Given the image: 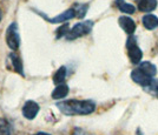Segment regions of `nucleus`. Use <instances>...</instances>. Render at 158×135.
<instances>
[{"instance_id": "obj_5", "label": "nucleus", "mask_w": 158, "mask_h": 135, "mask_svg": "<svg viewBox=\"0 0 158 135\" xmlns=\"http://www.w3.org/2000/svg\"><path fill=\"white\" fill-rule=\"evenodd\" d=\"M39 108H40L39 105L35 102V101L28 100L23 106L21 113H23V115H24L25 119H27V120H33V119H35V116L38 115Z\"/></svg>"}, {"instance_id": "obj_14", "label": "nucleus", "mask_w": 158, "mask_h": 135, "mask_svg": "<svg viewBox=\"0 0 158 135\" xmlns=\"http://www.w3.org/2000/svg\"><path fill=\"white\" fill-rule=\"evenodd\" d=\"M143 25L148 30H155L158 26V18L152 14H146L143 17Z\"/></svg>"}, {"instance_id": "obj_13", "label": "nucleus", "mask_w": 158, "mask_h": 135, "mask_svg": "<svg viewBox=\"0 0 158 135\" xmlns=\"http://www.w3.org/2000/svg\"><path fill=\"white\" fill-rule=\"evenodd\" d=\"M66 75H67V71H66V67L65 66H61L59 67L56 73H54V75H53V82L57 85H61L64 84V81H65L66 79Z\"/></svg>"}, {"instance_id": "obj_6", "label": "nucleus", "mask_w": 158, "mask_h": 135, "mask_svg": "<svg viewBox=\"0 0 158 135\" xmlns=\"http://www.w3.org/2000/svg\"><path fill=\"white\" fill-rule=\"evenodd\" d=\"M131 79L136 82V84L140 85V86H143V87L149 86L150 82L152 81V77H150L149 75H146L144 72H142L139 68H136V69L132 71Z\"/></svg>"}, {"instance_id": "obj_16", "label": "nucleus", "mask_w": 158, "mask_h": 135, "mask_svg": "<svg viewBox=\"0 0 158 135\" xmlns=\"http://www.w3.org/2000/svg\"><path fill=\"white\" fill-rule=\"evenodd\" d=\"M72 8L76 12V17L79 19H83L85 17L87 10H89V5L87 4H74Z\"/></svg>"}, {"instance_id": "obj_4", "label": "nucleus", "mask_w": 158, "mask_h": 135, "mask_svg": "<svg viewBox=\"0 0 158 135\" xmlns=\"http://www.w3.org/2000/svg\"><path fill=\"white\" fill-rule=\"evenodd\" d=\"M6 42H7V46L12 51H17L20 47V35H19V31H18L17 22H12L11 25L7 27Z\"/></svg>"}, {"instance_id": "obj_7", "label": "nucleus", "mask_w": 158, "mask_h": 135, "mask_svg": "<svg viewBox=\"0 0 158 135\" xmlns=\"http://www.w3.org/2000/svg\"><path fill=\"white\" fill-rule=\"evenodd\" d=\"M74 17H76V12H74V10L71 7V8L64 11L63 13H60L59 15L54 17V18H46V19L50 22H52V24H63V22H66L69 20L73 19Z\"/></svg>"}, {"instance_id": "obj_8", "label": "nucleus", "mask_w": 158, "mask_h": 135, "mask_svg": "<svg viewBox=\"0 0 158 135\" xmlns=\"http://www.w3.org/2000/svg\"><path fill=\"white\" fill-rule=\"evenodd\" d=\"M119 22V26L125 31L129 35H132L135 31H136V24H135V21L130 18V17H125V15H123V17H120L118 20Z\"/></svg>"}, {"instance_id": "obj_22", "label": "nucleus", "mask_w": 158, "mask_h": 135, "mask_svg": "<svg viewBox=\"0 0 158 135\" xmlns=\"http://www.w3.org/2000/svg\"><path fill=\"white\" fill-rule=\"evenodd\" d=\"M1 18H2V12H1V10H0V21H1Z\"/></svg>"}, {"instance_id": "obj_15", "label": "nucleus", "mask_w": 158, "mask_h": 135, "mask_svg": "<svg viewBox=\"0 0 158 135\" xmlns=\"http://www.w3.org/2000/svg\"><path fill=\"white\" fill-rule=\"evenodd\" d=\"M116 5H117V7L119 8L120 12L126 13V14H132V13H135V11H136V8H135L133 5L127 4L124 0H116Z\"/></svg>"}, {"instance_id": "obj_21", "label": "nucleus", "mask_w": 158, "mask_h": 135, "mask_svg": "<svg viewBox=\"0 0 158 135\" xmlns=\"http://www.w3.org/2000/svg\"><path fill=\"white\" fill-rule=\"evenodd\" d=\"M33 135H51V134L45 133V132H38V133H35V134H33Z\"/></svg>"}, {"instance_id": "obj_9", "label": "nucleus", "mask_w": 158, "mask_h": 135, "mask_svg": "<svg viewBox=\"0 0 158 135\" xmlns=\"http://www.w3.org/2000/svg\"><path fill=\"white\" fill-rule=\"evenodd\" d=\"M8 59H10V62L12 65L13 71L24 77V66H23L21 59H20L17 54H14V53H11V54L8 55Z\"/></svg>"}, {"instance_id": "obj_19", "label": "nucleus", "mask_w": 158, "mask_h": 135, "mask_svg": "<svg viewBox=\"0 0 158 135\" xmlns=\"http://www.w3.org/2000/svg\"><path fill=\"white\" fill-rule=\"evenodd\" d=\"M0 135H11V125L5 119L0 120Z\"/></svg>"}, {"instance_id": "obj_3", "label": "nucleus", "mask_w": 158, "mask_h": 135, "mask_svg": "<svg viewBox=\"0 0 158 135\" xmlns=\"http://www.w3.org/2000/svg\"><path fill=\"white\" fill-rule=\"evenodd\" d=\"M126 48H127V55L132 64L138 65L142 62L143 53L137 46V38L135 35H129V39L126 41Z\"/></svg>"}, {"instance_id": "obj_18", "label": "nucleus", "mask_w": 158, "mask_h": 135, "mask_svg": "<svg viewBox=\"0 0 158 135\" xmlns=\"http://www.w3.org/2000/svg\"><path fill=\"white\" fill-rule=\"evenodd\" d=\"M70 32V26L69 24H63V25L60 26L59 28L56 31V38L57 39H60L63 38V37H66L67 34Z\"/></svg>"}, {"instance_id": "obj_2", "label": "nucleus", "mask_w": 158, "mask_h": 135, "mask_svg": "<svg viewBox=\"0 0 158 135\" xmlns=\"http://www.w3.org/2000/svg\"><path fill=\"white\" fill-rule=\"evenodd\" d=\"M92 27H93V21H91V20L78 22V24H76L70 30L69 34L66 35V39L67 40H74V39H78L80 37L87 35L89 33L92 31Z\"/></svg>"}, {"instance_id": "obj_17", "label": "nucleus", "mask_w": 158, "mask_h": 135, "mask_svg": "<svg viewBox=\"0 0 158 135\" xmlns=\"http://www.w3.org/2000/svg\"><path fill=\"white\" fill-rule=\"evenodd\" d=\"M144 89L146 90L148 93H150V94L158 97V79H152V81L150 82V85L144 87Z\"/></svg>"}, {"instance_id": "obj_12", "label": "nucleus", "mask_w": 158, "mask_h": 135, "mask_svg": "<svg viewBox=\"0 0 158 135\" xmlns=\"http://www.w3.org/2000/svg\"><path fill=\"white\" fill-rule=\"evenodd\" d=\"M157 7V0H139L138 8L142 12H151Z\"/></svg>"}, {"instance_id": "obj_1", "label": "nucleus", "mask_w": 158, "mask_h": 135, "mask_svg": "<svg viewBox=\"0 0 158 135\" xmlns=\"http://www.w3.org/2000/svg\"><path fill=\"white\" fill-rule=\"evenodd\" d=\"M58 109L67 116L73 115H89L94 112L96 109V103L92 100H63L57 102Z\"/></svg>"}, {"instance_id": "obj_20", "label": "nucleus", "mask_w": 158, "mask_h": 135, "mask_svg": "<svg viewBox=\"0 0 158 135\" xmlns=\"http://www.w3.org/2000/svg\"><path fill=\"white\" fill-rule=\"evenodd\" d=\"M72 135H92V134H89L87 132H85V130H83V129L80 128H76L73 130Z\"/></svg>"}, {"instance_id": "obj_11", "label": "nucleus", "mask_w": 158, "mask_h": 135, "mask_svg": "<svg viewBox=\"0 0 158 135\" xmlns=\"http://www.w3.org/2000/svg\"><path fill=\"white\" fill-rule=\"evenodd\" d=\"M138 68L142 72H144L145 74L149 75L150 77H153L157 74V67L153 64H151L150 61H143V62H140Z\"/></svg>"}, {"instance_id": "obj_10", "label": "nucleus", "mask_w": 158, "mask_h": 135, "mask_svg": "<svg viewBox=\"0 0 158 135\" xmlns=\"http://www.w3.org/2000/svg\"><path fill=\"white\" fill-rule=\"evenodd\" d=\"M69 86L65 84H61V85H58L52 92V99L53 100H61V99H64L69 95Z\"/></svg>"}]
</instances>
